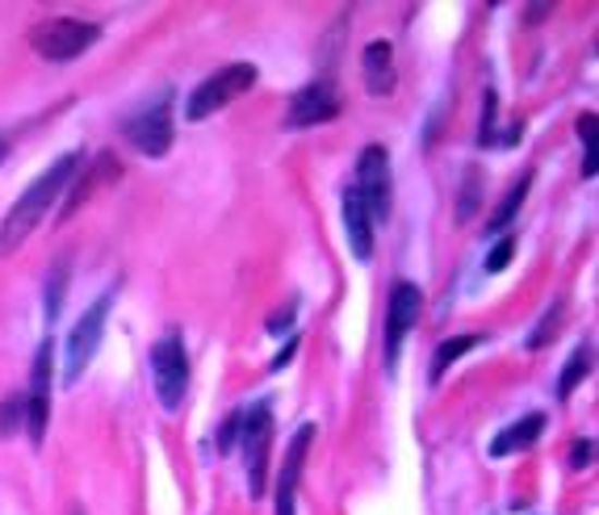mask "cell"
<instances>
[{
    "mask_svg": "<svg viewBox=\"0 0 599 515\" xmlns=\"http://www.w3.org/2000/svg\"><path fill=\"white\" fill-rule=\"evenodd\" d=\"M81 168H84L81 151H68V156H59L38 181H29V189L13 201V210L0 222V256H9V252H17V247L26 244L29 235H34V226L51 214L59 193L72 185V176H76Z\"/></svg>",
    "mask_w": 599,
    "mask_h": 515,
    "instance_id": "cell-1",
    "label": "cell"
},
{
    "mask_svg": "<svg viewBox=\"0 0 599 515\" xmlns=\"http://www.w3.org/2000/svg\"><path fill=\"white\" fill-rule=\"evenodd\" d=\"M240 449H244V478L247 494L260 499L269 478V449H272V410L269 403H256L240 415Z\"/></svg>",
    "mask_w": 599,
    "mask_h": 515,
    "instance_id": "cell-2",
    "label": "cell"
},
{
    "mask_svg": "<svg viewBox=\"0 0 599 515\" xmlns=\"http://www.w3.org/2000/svg\"><path fill=\"white\" fill-rule=\"evenodd\" d=\"M252 84H256V68H252V63H227V68H218L210 81H201L190 93L185 118H190V122L210 118V113H218V109L231 106L235 97H244Z\"/></svg>",
    "mask_w": 599,
    "mask_h": 515,
    "instance_id": "cell-3",
    "label": "cell"
},
{
    "mask_svg": "<svg viewBox=\"0 0 599 515\" xmlns=\"http://www.w3.org/2000/svg\"><path fill=\"white\" fill-rule=\"evenodd\" d=\"M109 306H113V294H101V298L81 315V323L72 327V335H68V356H63V381H68V385H76V381L84 378V369L93 365V356L101 348Z\"/></svg>",
    "mask_w": 599,
    "mask_h": 515,
    "instance_id": "cell-4",
    "label": "cell"
},
{
    "mask_svg": "<svg viewBox=\"0 0 599 515\" xmlns=\"http://www.w3.org/2000/svg\"><path fill=\"white\" fill-rule=\"evenodd\" d=\"M97 38H101V26H93V22H76V17H54L47 26L34 29V51L42 54V59H51V63H72V59H81L88 47H97Z\"/></svg>",
    "mask_w": 599,
    "mask_h": 515,
    "instance_id": "cell-5",
    "label": "cell"
},
{
    "mask_svg": "<svg viewBox=\"0 0 599 515\" xmlns=\"http://www.w3.org/2000/svg\"><path fill=\"white\" fill-rule=\"evenodd\" d=\"M151 381L160 394L163 410H176L185 390H190V353L181 335H163L160 344L151 348Z\"/></svg>",
    "mask_w": 599,
    "mask_h": 515,
    "instance_id": "cell-6",
    "label": "cell"
},
{
    "mask_svg": "<svg viewBox=\"0 0 599 515\" xmlns=\"http://www.w3.org/2000/svg\"><path fill=\"white\" fill-rule=\"evenodd\" d=\"M356 197H360V206L369 210L374 218V226L390 218V151L386 147H365L360 151V160H356Z\"/></svg>",
    "mask_w": 599,
    "mask_h": 515,
    "instance_id": "cell-7",
    "label": "cell"
},
{
    "mask_svg": "<svg viewBox=\"0 0 599 515\" xmlns=\"http://www.w3.org/2000/svg\"><path fill=\"white\" fill-rule=\"evenodd\" d=\"M122 135L131 138V147L143 156H168V147H172V97L163 93L160 101L131 113L122 122Z\"/></svg>",
    "mask_w": 599,
    "mask_h": 515,
    "instance_id": "cell-8",
    "label": "cell"
},
{
    "mask_svg": "<svg viewBox=\"0 0 599 515\" xmlns=\"http://www.w3.org/2000/svg\"><path fill=\"white\" fill-rule=\"evenodd\" d=\"M51 360H54L51 340H42L38 353H34V369H29V390L22 394V398H26V424L34 444H42L47 415H51Z\"/></svg>",
    "mask_w": 599,
    "mask_h": 515,
    "instance_id": "cell-9",
    "label": "cell"
},
{
    "mask_svg": "<svg viewBox=\"0 0 599 515\" xmlns=\"http://www.w3.org/2000/svg\"><path fill=\"white\" fill-rule=\"evenodd\" d=\"M419 306H424V294L411 285V281H399L390 290V306H386V365L399 360V348H403V335H407L415 319H419Z\"/></svg>",
    "mask_w": 599,
    "mask_h": 515,
    "instance_id": "cell-10",
    "label": "cell"
},
{
    "mask_svg": "<svg viewBox=\"0 0 599 515\" xmlns=\"http://www.w3.org/2000/svg\"><path fill=\"white\" fill-rule=\"evenodd\" d=\"M331 118H340V93L331 88V81H315L290 101L285 126H290V131H302V126H323Z\"/></svg>",
    "mask_w": 599,
    "mask_h": 515,
    "instance_id": "cell-11",
    "label": "cell"
},
{
    "mask_svg": "<svg viewBox=\"0 0 599 515\" xmlns=\"http://www.w3.org/2000/svg\"><path fill=\"white\" fill-rule=\"evenodd\" d=\"M310 440H315V428L306 424L294 432L290 440V449H285V457H281V474H277V515H294V494H298V478H302V465H306V449H310Z\"/></svg>",
    "mask_w": 599,
    "mask_h": 515,
    "instance_id": "cell-12",
    "label": "cell"
},
{
    "mask_svg": "<svg viewBox=\"0 0 599 515\" xmlns=\"http://www.w3.org/2000/svg\"><path fill=\"white\" fill-rule=\"evenodd\" d=\"M118 176H122V163L113 160V151H101V156L93 160V168H88L81 181H76V189H72L68 206H63V218L76 214L81 206H88V197L101 189V185H109V181H118Z\"/></svg>",
    "mask_w": 599,
    "mask_h": 515,
    "instance_id": "cell-13",
    "label": "cell"
},
{
    "mask_svg": "<svg viewBox=\"0 0 599 515\" xmlns=\"http://www.w3.org/2000/svg\"><path fill=\"white\" fill-rule=\"evenodd\" d=\"M344 235H349V247H353L356 260H369V256H374V218L360 206L356 189L344 193Z\"/></svg>",
    "mask_w": 599,
    "mask_h": 515,
    "instance_id": "cell-14",
    "label": "cell"
},
{
    "mask_svg": "<svg viewBox=\"0 0 599 515\" xmlns=\"http://www.w3.org/2000/svg\"><path fill=\"white\" fill-rule=\"evenodd\" d=\"M360 72H365V88L374 97H386L394 88V47L390 42H369L360 54Z\"/></svg>",
    "mask_w": 599,
    "mask_h": 515,
    "instance_id": "cell-15",
    "label": "cell"
},
{
    "mask_svg": "<svg viewBox=\"0 0 599 515\" xmlns=\"http://www.w3.org/2000/svg\"><path fill=\"white\" fill-rule=\"evenodd\" d=\"M545 432V415H524L519 424L512 428H503V432L494 436V444H490V457H512V453H524V449H533Z\"/></svg>",
    "mask_w": 599,
    "mask_h": 515,
    "instance_id": "cell-16",
    "label": "cell"
},
{
    "mask_svg": "<svg viewBox=\"0 0 599 515\" xmlns=\"http://www.w3.org/2000/svg\"><path fill=\"white\" fill-rule=\"evenodd\" d=\"M528 189H533V172H524V176H519L516 185H512V189L503 193L499 210H494V214H490V222H487L490 235H499V231H503V226H508V222H512V218L519 214V206H524V197H528Z\"/></svg>",
    "mask_w": 599,
    "mask_h": 515,
    "instance_id": "cell-17",
    "label": "cell"
},
{
    "mask_svg": "<svg viewBox=\"0 0 599 515\" xmlns=\"http://www.w3.org/2000/svg\"><path fill=\"white\" fill-rule=\"evenodd\" d=\"M591 373V344L583 340L578 348L571 353V360H566V369H562V378H558V398L566 403L574 390H578V381Z\"/></svg>",
    "mask_w": 599,
    "mask_h": 515,
    "instance_id": "cell-18",
    "label": "cell"
},
{
    "mask_svg": "<svg viewBox=\"0 0 599 515\" xmlns=\"http://www.w3.org/2000/svg\"><path fill=\"white\" fill-rule=\"evenodd\" d=\"M469 348H478V335H453V340H444V344L436 348V356H432V369H428L432 385L444 378V373H449V365H453V360H462Z\"/></svg>",
    "mask_w": 599,
    "mask_h": 515,
    "instance_id": "cell-19",
    "label": "cell"
},
{
    "mask_svg": "<svg viewBox=\"0 0 599 515\" xmlns=\"http://www.w3.org/2000/svg\"><path fill=\"white\" fill-rule=\"evenodd\" d=\"M596 131H599V118H596V113H583V118H578V138H583V176H587V181L596 176V168H599V138H596Z\"/></svg>",
    "mask_w": 599,
    "mask_h": 515,
    "instance_id": "cell-20",
    "label": "cell"
},
{
    "mask_svg": "<svg viewBox=\"0 0 599 515\" xmlns=\"http://www.w3.org/2000/svg\"><path fill=\"white\" fill-rule=\"evenodd\" d=\"M63 290H68V260H59L51 269V285H47V323L59 319V310H63Z\"/></svg>",
    "mask_w": 599,
    "mask_h": 515,
    "instance_id": "cell-21",
    "label": "cell"
},
{
    "mask_svg": "<svg viewBox=\"0 0 599 515\" xmlns=\"http://www.w3.org/2000/svg\"><path fill=\"white\" fill-rule=\"evenodd\" d=\"M478 201H482V176L469 168V172H465L462 197H457V218H462V222H469V218L478 214Z\"/></svg>",
    "mask_w": 599,
    "mask_h": 515,
    "instance_id": "cell-22",
    "label": "cell"
},
{
    "mask_svg": "<svg viewBox=\"0 0 599 515\" xmlns=\"http://www.w3.org/2000/svg\"><path fill=\"white\" fill-rule=\"evenodd\" d=\"M562 319H566V306L558 302V306H553V310L545 315L541 323L533 327V335H528V348H533V353H537V348H545V344H549V340L558 335V327H562Z\"/></svg>",
    "mask_w": 599,
    "mask_h": 515,
    "instance_id": "cell-23",
    "label": "cell"
},
{
    "mask_svg": "<svg viewBox=\"0 0 599 515\" xmlns=\"http://www.w3.org/2000/svg\"><path fill=\"white\" fill-rule=\"evenodd\" d=\"M512 256H516V240H512V235H503V240L487 252V272H503L508 265H512Z\"/></svg>",
    "mask_w": 599,
    "mask_h": 515,
    "instance_id": "cell-24",
    "label": "cell"
},
{
    "mask_svg": "<svg viewBox=\"0 0 599 515\" xmlns=\"http://www.w3.org/2000/svg\"><path fill=\"white\" fill-rule=\"evenodd\" d=\"M22 419H26V398H22V394L4 398V410H0V436L9 432V428H17Z\"/></svg>",
    "mask_w": 599,
    "mask_h": 515,
    "instance_id": "cell-25",
    "label": "cell"
},
{
    "mask_svg": "<svg viewBox=\"0 0 599 515\" xmlns=\"http://www.w3.org/2000/svg\"><path fill=\"white\" fill-rule=\"evenodd\" d=\"M596 457V444H591V436H578L571 449V469H583V465H591Z\"/></svg>",
    "mask_w": 599,
    "mask_h": 515,
    "instance_id": "cell-26",
    "label": "cell"
},
{
    "mask_svg": "<svg viewBox=\"0 0 599 515\" xmlns=\"http://www.w3.org/2000/svg\"><path fill=\"white\" fill-rule=\"evenodd\" d=\"M478 143H494V93L482 97V126H478Z\"/></svg>",
    "mask_w": 599,
    "mask_h": 515,
    "instance_id": "cell-27",
    "label": "cell"
},
{
    "mask_svg": "<svg viewBox=\"0 0 599 515\" xmlns=\"http://www.w3.org/2000/svg\"><path fill=\"white\" fill-rule=\"evenodd\" d=\"M235 440H240V415H231V419L222 424V432H218V453H231Z\"/></svg>",
    "mask_w": 599,
    "mask_h": 515,
    "instance_id": "cell-28",
    "label": "cell"
},
{
    "mask_svg": "<svg viewBox=\"0 0 599 515\" xmlns=\"http://www.w3.org/2000/svg\"><path fill=\"white\" fill-rule=\"evenodd\" d=\"M294 315H298L294 306H285L281 315H272V319H269V331H272V335H281V331H290V327H294Z\"/></svg>",
    "mask_w": 599,
    "mask_h": 515,
    "instance_id": "cell-29",
    "label": "cell"
},
{
    "mask_svg": "<svg viewBox=\"0 0 599 515\" xmlns=\"http://www.w3.org/2000/svg\"><path fill=\"white\" fill-rule=\"evenodd\" d=\"M294 353H298V340L290 335V340H285V348H281V353H277V360H272V373H281V365H285V360H290Z\"/></svg>",
    "mask_w": 599,
    "mask_h": 515,
    "instance_id": "cell-30",
    "label": "cell"
},
{
    "mask_svg": "<svg viewBox=\"0 0 599 515\" xmlns=\"http://www.w3.org/2000/svg\"><path fill=\"white\" fill-rule=\"evenodd\" d=\"M72 515H84V507H72Z\"/></svg>",
    "mask_w": 599,
    "mask_h": 515,
    "instance_id": "cell-31",
    "label": "cell"
},
{
    "mask_svg": "<svg viewBox=\"0 0 599 515\" xmlns=\"http://www.w3.org/2000/svg\"><path fill=\"white\" fill-rule=\"evenodd\" d=\"M0 160H4V143H0Z\"/></svg>",
    "mask_w": 599,
    "mask_h": 515,
    "instance_id": "cell-32",
    "label": "cell"
}]
</instances>
